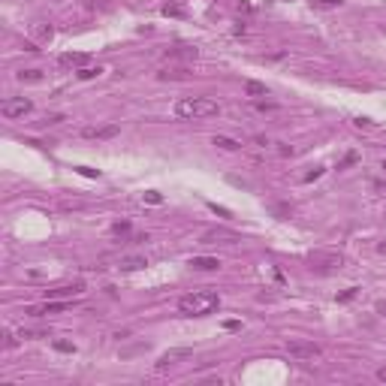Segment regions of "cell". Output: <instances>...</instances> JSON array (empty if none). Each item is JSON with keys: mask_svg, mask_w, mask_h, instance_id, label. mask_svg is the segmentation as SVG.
Listing matches in <instances>:
<instances>
[{"mask_svg": "<svg viewBox=\"0 0 386 386\" xmlns=\"http://www.w3.org/2000/svg\"><path fill=\"white\" fill-rule=\"evenodd\" d=\"M217 305H220V296H217L214 290H199V293H187V296L178 302V311L187 314V317H205V314H211Z\"/></svg>", "mask_w": 386, "mask_h": 386, "instance_id": "6da1fadb", "label": "cell"}, {"mask_svg": "<svg viewBox=\"0 0 386 386\" xmlns=\"http://www.w3.org/2000/svg\"><path fill=\"white\" fill-rule=\"evenodd\" d=\"M217 112H220V106L214 100H208V97H184V100L175 103V115L178 118H211Z\"/></svg>", "mask_w": 386, "mask_h": 386, "instance_id": "7a4b0ae2", "label": "cell"}, {"mask_svg": "<svg viewBox=\"0 0 386 386\" xmlns=\"http://www.w3.org/2000/svg\"><path fill=\"white\" fill-rule=\"evenodd\" d=\"M284 350H287V356L296 359V362H314V359L323 356V350H320L314 341H287Z\"/></svg>", "mask_w": 386, "mask_h": 386, "instance_id": "3957f363", "label": "cell"}, {"mask_svg": "<svg viewBox=\"0 0 386 386\" xmlns=\"http://www.w3.org/2000/svg\"><path fill=\"white\" fill-rule=\"evenodd\" d=\"M308 263L320 272H332V269H341L344 266V257L341 254H332V251H314L308 254Z\"/></svg>", "mask_w": 386, "mask_h": 386, "instance_id": "277c9868", "label": "cell"}, {"mask_svg": "<svg viewBox=\"0 0 386 386\" xmlns=\"http://www.w3.org/2000/svg\"><path fill=\"white\" fill-rule=\"evenodd\" d=\"M30 109H33V103H30L27 97H9V100H3V103H0L3 118H24Z\"/></svg>", "mask_w": 386, "mask_h": 386, "instance_id": "5b68a950", "label": "cell"}, {"mask_svg": "<svg viewBox=\"0 0 386 386\" xmlns=\"http://www.w3.org/2000/svg\"><path fill=\"white\" fill-rule=\"evenodd\" d=\"M239 242H242V236L233 229H223V226L202 233V245H239Z\"/></svg>", "mask_w": 386, "mask_h": 386, "instance_id": "8992f818", "label": "cell"}, {"mask_svg": "<svg viewBox=\"0 0 386 386\" xmlns=\"http://www.w3.org/2000/svg\"><path fill=\"white\" fill-rule=\"evenodd\" d=\"M85 293V284L75 281V284H63V287H51L45 290V299H79Z\"/></svg>", "mask_w": 386, "mask_h": 386, "instance_id": "52a82bcc", "label": "cell"}, {"mask_svg": "<svg viewBox=\"0 0 386 386\" xmlns=\"http://www.w3.org/2000/svg\"><path fill=\"white\" fill-rule=\"evenodd\" d=\"M118 133H121L118 124H103V127H85V130H82L85 139H115Z\"/></svg>", "mask_w": 386, "mask_h": 386, "instance_id": "ba28073f", "label": "cell"}, {"mask_svg": "<svg viewBox=\"0 0 386 386\" xmlns=\"http://www.w3.org/2000/svg\"><path fill=\"white\" fill-rule=\"evenodd\" d=\"M190 353H193L190 347H175V350H169V353H163V356H160V362H157V368L163 371V368H169V365H175L178 359H190Z\"/></svg>", "mask_w": 386, "mask_h": 386, "instance_id": "9c48e42d", "label": "cell"}, {"mask_svg": "<svg viewBox=\"0 0 386 386\" xmlns=\"http://www.w3.org/2000/svg\"><path fill=\"white\" fill-rule=\"evenodd\" d=\"M57 63L66 66V69H82V66L88 63V54H82V51H66V54L57 57Z\"/></svg>", "mask_w": 386, "mask_h": 386, "instance_id": "30bf717a", "label": "cell"}, {"mask_svg": "<svg viewBox=\"0 0 386 386\" xmlns=\"http://www.w3.org/2000/svg\"><path fill=\"white\" fill-rule=\"evenodd\" d=\"M190 269L193 272H217L220 269V260L217 257H193L190 260Z\"/></svg>", "mask_w": 386, "mask_h": 386, "instance_id": "8fae6325", "label": "cell"}, {"mask_svg": "<svg viewBox=\"0 0 386 386\" xmlns=\"http://www.w3.org/2000/svg\"><path fill=\"white\" fill-rule=\"evenodd\" d=\"M196 48H190V45H172L169 51H166V57L169 60H196Z\"/></svg>", "mask_w": 386, "mask_h": 386, "instance_id": "7c38bea8", "label": "cell"}, {"mask_svg": "<svg viewBox=\"0 0 386 386\" xmlns=\"http://www.w3.org/2000/svg\"><path fill=\"white\" fill-rule=\"evenodd\" d=\"M148 263H145V257H124L121 263H118V269L121 272H136V269H145Z\"/></svg>", "mask_w": 386, "mask_h": 386, "instance_id": "4fadbf2b", "label": "cell"}, {"mask_svg": "<svg viewBox=\"0 0 386 386\" xmlns=\"http://www.w3.org/2000/svg\"><path fill=\"white\" fill-rule=\"evenodd\" d=\"M211 145H217V148H223V151H239V148H242V142H236V139H229V136H214Z\"/></svg>", "mask_w": 386, "mask_h": 386, "instance_id": "5bb4252c", "label": "cell"}, {"mask_svg": "<svg viewBox=\"0 0 386 386\" xmlns=\"http://www.w3.org/2000/svg\"><path fill=\"white\" fill-rule=\"evenodd\" d=\"M30 30H33V36H36L39 42H48V39H51V33H54V30H51V24H42V21H39V24H33Z\"/></svg>", "mask_w": 386, "mask_h": 386, "instance_id": "9a60e30c", "label": "cell"}, {"mask_svg": "<svg viewBox=\"0 0 386 386\" xmlns=\"http://www.w3.org/2000/svg\"><path fill=\"white\" fill-rule=\"evenodd\" d=\"M166 18H184V6L181 3H163V9H160Z\"/></svg>", "mask_w": 386, "mask_h": 386, "instance_id": "2e32d148", "label": "cell"}, {"mask_svg": "<svg viewBox=\"0 0 386 386\" xmlns=\"http://www.w3.org/2000/svg\"><path fill=\"white\" fill-rule=\"evenodd\" d=\"M190 72L184 66H169V69H160V79H187Z\"/></svg>", "mask_w": 386, "mask_h": 386, "instance_id": "e0dca14e", "label": "cell"}, {"mask_svg": "<svg viewBox=\"0 0 386 386\" xmlns=\"http://www.w3.org/2000/svg\"><path fill=\"white\" fill-rule=\"evenodd\" d=\"M245 94H248V97H266L269 91H266L263 82H248V85H245Z\"/></svg>", "mask_w": 386, "mask_h": 386, "instance_id": "ac0fdd59", "label": "cell"}, {"mask_svg": "<svg viewBox=\"0 0 386 386\" xmlns=\"http://www.w3.org/2000/svg\"><path fill=\"white\" fill-rule=\"evenodd\" d=\"M344 0H311V6L314 9H338Z\"/></svg>", "mask_w": 386, "mask_h": 386, "instance_id": "d6986e66", "label": "cell"}, {"mask_svg": "<svg viewBox=\"0 0 386 386\" xmlns=\"http://www.w3.org/2000/svg\"><path fill=\"white\" fill-rule=\"evenodd\" d=\"M18 79H21V82H39V79H42V72H39V69H21V72H18Z\"/></svg>", "mask_w": 386, "mask_h": 386, "instance_id": "ffe728a7", "label": "cell"}, {"mask_svg": "<svg viewBox=\"0 0 386 386\" xmlns=\"http://www.w3.org/2000/svg\"><path fill=\"white\" fill-rule=\"evenodd\" d=\"M94 75H100V66H82L79 69V79H94Z\"/></svg>", "mask_w": 386, "mask_h": 386, "instance_id": "44dd1931", "label": "cell"}, {"mask_svg": "<svg viewBox=\"0 0 386 386\" xmlns=\"http://www.w3.org/2000/svg\"><path fill=\"white\" fill-rule=\"evenodd\" d=\"M75 172L85 175V178H100V172H97V169H88V166H75Z\"/></svg>", "mask_w": 386, "mask_h": 386, "instance_id": "7402d4cb", "label": "cell"}, {"mask_svg": "<svg viewBox=\"0 0 386 386\" xmlns=\"http://www.w3.org/2000/svg\"><path fill=\"white\" fill-rule=\"evenodd\" d=\"M145 202H151V205H160V202H163V196H160L157 190H148V193H145Z\"/></svg>", "mask_w": 386, "mask_h": 386, "instance_id": "603a6c76", "label": "cell"}, {"mask_svg": "<svg viewBox=\"0 0 386 386\" xmlns=\"http://www.w3.org/2000/svg\"><path fill=\"white\" fill-rule=\"evenodd\" d=\"M54 350H60V353H72L75 344H69V341H54Z\"/></svg>", "mask_w": 386, "mask_h": 386, "instance_id": "cb8c5ba5", "label": "cell"}, {"mask_svg": "<svg viewBox=\"0 0 386 386\" xmlns=\"http://www.w3.org/2000/svg\"><path fill=\"white\" fill-rule=\"evenodd\" d=\"M112 233H115V236H121V233H130V223H127V220H121V223H112Z\"/></svg>", "mask_w": 386, "mask_h": 386, "instance_id": "d4e9b609", "label": "cell"}, {"mask_svg": "<svg viewBox=\"0 0 386 386\" xmlns=\"http://www.w3.org/2000/svg\"><path fill=\"white\" fill-rule=\"evenodd\" d=\"M356 293H359V287H350V290H344V293L338 296V302H350V299H353Z\"/></svg>", "mask_w": 386, "mask_h": 386, "instance_id": "484cf974", "label": "cell"}, {"mask_svg": "<svg viewBox=\"0 0 386 386\" xmlns=\"http://www.w3.org/2000/svg\"><path fill=\"white\" fill-rule=\"evenodd\" d=\"M208 208H211L214 214H220V217H229V208H223V205H214V202H208Z\"/></svg>", "mask_w": 386, "mask_h": 386, "instance_id": "4316f807", "label": "cell"}, {"mask_svg": "<svg viewBox=\"0 0 386 386\" xmlns=\"http://www.w3.org/2000/svg\"><path fill=\"white\" fill-rule=\"evenodd\" d=\"M3 338H6V341H3V344H6V347H15V344H18V338H15V335H12V332H6V335H3Z\"/></svg>", "mask_w": 386, "mask_h": 386, "instance_id": "83f0119b", "label": "cell"}, {"mask_svg": "<svg viewBox=\"0 0 386 386\" xmlns=\"http://www.w3.org/2000/svg\"><path fill=\"white\" fill-rule=\"evenodd\" d=\"M350 163H356V154H347V157L341 160V166H338V169H344V166H350Z\"/></svg>", "mask_w": 386, "mask_h": 386, "instance_id": "f1b7e54d", "label": "cell"}, {"mask_svg": "<svg viewBox=\"0 0 386 386\" xmlns=\"http://www.w3.org/2000/svg\"><path fill=\"white\" fill-rule=\"evenodd\" d=\"M377 380H380V383H386V365H383V368H377Z\"/></svg>", "mask_w": 386, "mask_h": 386, "instance_id": "f546056e", "label": "cell"}, {"mask_svg": "<svg viewBox=\"0 0 386 386\" xmlns=\"http://www.w3.org/2000/svg\"><path fill=\"white\" fill-rule=\"evenodd\" d=\"M377 251H380V254H383V257H386V239H383V242H380V245H377Z\"/></svg>", "mask_w": 386, "mask_h": 386, "instance_id": "4dcf8cb0", "label": "cell"}, {"mask_svg": "<svg viewBox=\"0 0 386 386\" xmlns=\"http://www.w3.org/2000/svg\"><path fill=\"white\" fill-rule=\"evenodd\" d=\"M377 311H380V314H386V302H380V305H377Z\"/></svg>", "mask_w": 386, "mask_h": 386, "instance_id": "1f68e13d", "label": "cell"}, {"mask_svg": "<svg viewBox=\"0 0 386 386\" xmlns=\"http://www.w3.org/2000/svg\"><path fill=\"white\" fill-rule=\"evenodd\" d=\"M383 169H386V160H383Z\"/></svg>", "mask_w": 386, "mask_h": 386, "instance_id": "d6a6232c", "label": "cell"}]
</instances>
